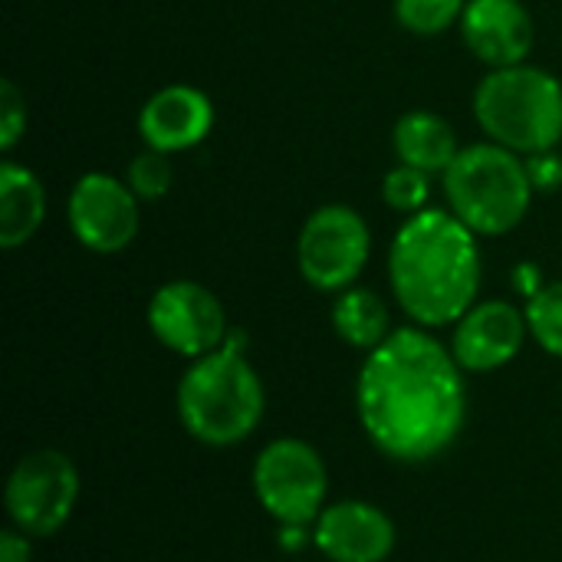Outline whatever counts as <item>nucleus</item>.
I'll return each mask as SVG.
<instances>
[{"label": "nucleus", "instance_id": "obj_1", "mask_svg": "<svg viewBox=\"0 0 562 562\" xmlns=\"http://www.w3.org/2000/svg\"><path fill=\"white\" fill-rule=\"evenodd\" d=\"M464 375L435 329L395 326L356 375V418L372 448L398 464H431L451 451L468 425Z\"/></svg>", "mask_w": 562, "mask_h": 562}, {"label": "nucleus", "instance_id": "obj_2", "mask_svg": "<svg viewBox=\"0 0 562 562\" xmlns=\"http://www.w3.org/2000/svg\"><path fill=\"white\" fill-rule=\"evenodd\" d=\"M477 234L448 207H425L389 247V283L398 310L425 329L454 326L481 293Z\"/></svg>", "mask_w": 562, "mask_h": 562}, {"label": "nucleus", "instance_id": "obj_3", "mask_svg": "<svg viewBox=\"0 0 562 562\" xmlns=\"http://www.w3.org/2000/svg\"><path fill=\"white\" fill-rule=\"evenodd\" d=\"M175 412L184 435L204 448H237L260 428L267 392L237 333L221 349L188 362L175 389Z\"/></svg>", "mask_w": 562, "mask_h": 562}, {"label": "nucleus", "instance_id": "obj_4", "mask_svg": "<svg viewBox=\"0 0 562 562\" xmlns=\"http://www.w3.org/2000/svg\"><path fill=\"white\" fill-rule=\"evenodd\" d=\"M448 211L477 237H504L517 231L533 204V184L524 155L497 145H461L458 158L441 175Z\"/></svg>", "mask_w": 562, "mask_h": 562}, {"label": "nucleus", "instance_id": "obj_5", "mask_svg": "<svg viewBox=\"0 0 562 562\" xmlns=\"http://www.w3.org/2000/svg\"><path fill=\"white\" fill-rule=\"evenodd\" d=\"M474 119L487 142L524 158L550 151L562 142V82L533 63L487 69L474 89Z\"/></svg>", "mask_w": 562, "mask_h": 562}, {"label": "nucleus", "instance_id": "obj_6", "mask_svg": "<svg viewBox=\"0 0 562 562\" xmlns=\"http://www.w3.org/2000/svg\"><path fill=\"white\" fill-rule=\"evenodd\" d=\"M79 494L76 461L56 448H40L13 464L3 487V514L30 540H49L72 520Z\"/></svg>", "mask_w": 562, "mask_h": 562}, {"label": "nucleus", "instance_id": "obj_7", "mask_svg": "<svg viewBox=\"0 0 562 562\" xmlns=\"http://www.w3.org/2000/svg\"><path fill=\"white\" fill-rule=\"evenodd\" d=\"M250 487L267 517L283 524L313 527L326 510L329 471L323 454L303 438H273L260 448L250 468Z\"/></svg>", "mask_w": 562, "mask_h": 562}, {"label": "nucleus", "instance_id": "obj_8", "mask_svg": "<svg viewBox=\"0 0 562 562\" xmlns=\"http://www.w3.org/2000/svg\"><path fill=\"white\" fill-rule=\"evenodd\" d=\"M372 254L369 221L349 204L316 207L296 237L300 277L319 293H342L356 286Z\"/></svg>", "mask_w": 562, "mask_h": 562}, {"label": "nucleus", "instance_id": "obj_9", "mask_svg": "<svg viewBox=\"0 0 562 562\" xmlns=\"http://www.w3.org/2000/svg\"><path fill=\"white\" fill-rule=\"evenodd\" d=\"M148 333L181 359H201L231 339L224 303L198 280L161 283L145 310Z\"/></svg>", "mask_w": 562, "mask_h": 562}, {"label": "nucleus", "instance_id": "obj_10", "mask_svg": "<svg viewBox=\"0 0 562 562\" xmlns=\"http://www.w3.org/2000/svg\"><path fill=\"white\" fill-rule=\"evenodd\" d=\"M138 198L125 184V178L105 175V171H86L76 178L69 198H66V221L72 237L102 257L122 254L138 237Z\"/></svg>", "mask_w": 562, "mask_h": 562}, {"label": "nucleus", "instance_id": "obj_11", "mask_svg": "<svg viewBox=\"0 0 562 562\" xmlns=\"http://www.w3.org/2000/svg\"><path fill=\"white\" fill-rule=\"evenodd\" d=\"M527 310L510 300L474 303L451 329V352L464 372L487 375L510 366L527 346Z\"/></svg>", "mask_w": 562, "mask_h": 562}, {"label": "nucleus", "instance_id": "obj_12", "mask_svg": "<svg viewBox=\"0 0 562 562\" xmlns=\"http://www.w3.org/2000/svg\"><path fill=\"white\" fill-rule=\"evenodd\" d=\"M313 547L329 562H385L398 547V527L369 501H339L316 517Z\"/></svg>", "mask_w": 562, "mask_h": 562}, {"label": "nucleus", "instance_id": "obj_13", "mask_svg": "<svg viewBox=\"0 0 562 562\" xmlns=\"http://www.w3.org/2000/svg\"><path fill=\"white\" fill-rule=\"evenodd\" d=\"M214 128V102L204 89L171 82L151 92L138 112V135L145 148L178 155L198 148Z\"/></svg>", "mask_w": 562, "mask_h": 562}, {"label": "nucleus", "instance_id": "obj_14", "mask_svg": "<svg viewBox=\"0 0 562 562\" xmlns=\"http://www.w3.org/2000/svg\"><path fill=\"white\" fill-rule=\"evenodd\" d=\"M458 30L487 69L527 63L533 49V16L520 0H468Z\"/></svg>", "mask_w": 562, "mask_h": 562}, {"label": "nucleus", "instance_id": "obj_15", "mask_svg": "<svg viewBox=\"0 0 562 562\" xmlns=\"http://www.w3.org/2000/svg\"><path fill=\"white\" fill-rule=\"evenodd\" d=\"M392 148L402 165H412L428 175H445L461 151L454 125L431 109H412L398 115L392 128Z\"/></svg>", "mask_w": 562, "mask_h": 562}, {"label": "nucleus", "instance_id": "obj_16", "mask_svg": "<svg viewBox=\"0 0 562 562\" xmlns=\"http://www.w3.org/2000/svg\"><path fill=\"white\" fill-rule=\"evenodd\" d=\"M46 221V188L26 165H0V247L16 250L36 237Z\"/></svg>", "mask_w": 562, "mask_h": 562}, {"label": "nucleus", "instance_id": "obj_17", "mask_svg": "<svg viewBox=\"0 0 562 562\" xmlns=\"http://www.w3.org/2000/svg\"><path fill=\"white\" fill-rule=\"evenodd\" d=\"M329 319H333V333L346 346H352V349H359L366 356L372 349H379L395 333L389 303L375 290L359 286V283L342 290V293H336Z\"/></svg>", "mask_w": 562, "mask_h": 562}, {"label": "nucleus", "instance_id": "obj_18", "mask_svg": "<svg viewBox=\"0 0 562 562\" xmlns=\"http://www.w3.org/2000/svg\"><path fill=\"white\" fill-rule=\"evenodd\" d=\"M468 0H395V20L412 36H441L461 23Z\"/></svg>", "mask_w": 562, "mask_h": 562}, {"label": "nucleus", "instance_id": "obj_19", "mask_svg": "<svg viewBox=\"0 0 562 562\" xmlns=\"http://www.w3.org/2000/svg\"><path fill=\"white\" fill-rule=\"evenodd\" d=\"M530 339L553 359H562V280H550L533 300H527Z\"/></svg>", "mask_w": 562, "mask_h": 562}, {"label": "nucleus", "instance_id": "obj_20", "mask_svg": "<svg viewBox=\"0 0 562 562\" xmlns=\"http://www.w3.org/2000/svg\"><path fill=\"white\" fill-rule=\"evenodd\" d=\"M428 198H431V175L428 171H418L412 165H395L385 171L382 178V201L389 211H398L405 217L418 214L428 207Z\"/></svg>", "mask_w": 562, "mask_h": 562}, {"label": "nucleus", "instance_id": "obj_21", "mask_svg": "<svg viewBox=\"0 0 562 562\" xmlns=\"http://www.w3.org/2000/svg\"><path fill=\"white\" fill-rule=\"evenodd\" d=\"M125 184L135 191L138 201H158L171 191L175 184V168H171V155L155 151V148H142L128 168H125Z\"/></svg>", "mask_w": 562, "mask_h": 562}, {"label": "nucleus", "instance_id": "obj_22", "mask_svg": "<svg viewBox=\"0 0 562 562\" xmlns=\"http://www.w3.org/2000/svg\"><path fill=\"white\" fill-rule=\"evenodd\" d=\"M26 95L16 89L13 79L0 82V148L10 155L20 138L26 135Z\"/></svg>", "mask_w": 562, "mask_h": 562}, {"label": "nucleus", "instance_id": "obj_23", "mask_svg": "<svg viewBox=\"0 0 562 562\" xmlns=\"http://www.w3.org/2000/svg\"><path fill=\"white\" fill-rule=\"evenodd\" d=\"M524 161H527V175H530V184H533L537 194L562 191V155L557 148L527 155Z\"/></svg>", "mask_w": 562, "mask_h": 562}, {"label": "nucleus", "instance_id": "obj_24", "mask_svg": "<svg viewBox=\"0 0 562 562\" xmlns=\"http://www.w3.org/2000/svg\"><path fill=\"white\" fill-rule=\"evenodd\" d=\"M0 562H33V540L16 527L0 530Z\"/></svg>", "mask_w": 562, "mask_h": 562}, {"label": "nucleus", "instance_id": "obj_25", "mask_svg": "<svg viewBox=\"0 0 562 562\" xmlns=\"http://www.w3.org/2000/svg\"><path fill=\"white\" fill-rule=\"evenodd\" d=\"M510 280H514V290L524 296V300H533L550 280L543 277V270L537 267V263H530V260H524V263H517L514 267V273H510Z\"/></svg>", "mask_w": 562, "mask_h": 562}, {"label": "nucleus", "instance_id": "obj_26", "mask_svg": "<svg viewBox=\"0 0 562 562\" xmlns=\"http://www.w3.org/2000/svg\"><path fill=\"white\" fill-rule=\"evenodd\" d=\"M277 537H280V547L290 550V553H300V550L313 547V527H303V524H283Z\"/></svg>", "mask_w": 562, "mask_h": 562}]
</instances>
